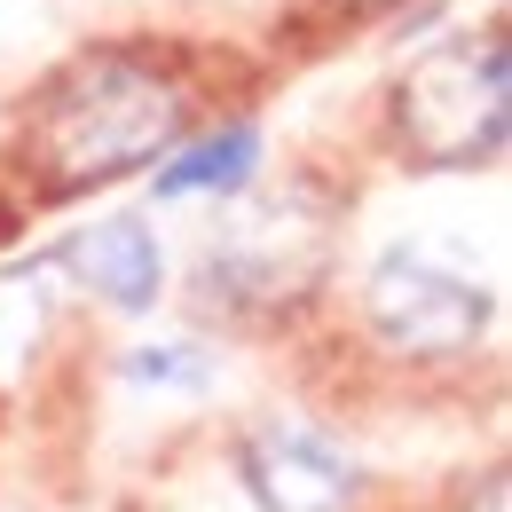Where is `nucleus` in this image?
Instances as JSON below:
<instances>
[{
	"label": "nucleus",
	"mask_w": 512,
	"mask_h": 512,
	"mask_svg": "<svg viewBox=\"0 0 512 512\" xmlns=\"http://www.w3.org/2000/svg\"><path fill=\"white\" fill-rule=\"evenodd\" d=\"M95 292V300H111V308H158V284H166V253H158V237H150V221H134V213H111V221H95V229H79L64 237V253H56Z\"/></svg>",
	"instance_id": "obj_6"
},
{
	"label": "nucleus",
	"mask_w": 512,
	"mask_h": 512,
	"mask_svg": "<svg viewBox=\"0 0 512 512\" xmlns=\"http://www.w3.org/2000/svg\"><path fill=\"white\" fill-rule=\"evenodd\" d=\"M323 253H331V237L308 205H253L205 253V300L237 308V316H276L323 276Z\"/></svg>",
	"instance_id": "obj_3"
},
{
	"label": "nucleus",
	"mask_w": 512,
	"mask_h": 512,
	"mask_svg": "<svg viewBox=\"0 0 512 512\" xmlns=\"http://www.w3.org/2000/svg\"><path fill=\"white\" fill-rule=\"evenodd\" d=\"M347 16H386V8H402V0H339Z\"/></svg>",
	"instance_id": "obj_10"
},
{
	"label": "nucleus",
	"mask_w": 512,
	"mask_h": 512,
	"mask_svg": "<svg viewBox=\"0 0 512 512\" xmlns=\"http://www.w3.org/2000/svg\"><path fill=\"white\" fill-rule=\"evenodd\" d=\"M237 481L260 512H347L355 505V465L347 449L300 426V418H268L237 442Z\"/></svg>",
	"instance_id": "obj_5"
},
{
	"label": "nucleus",
	"mask_w": 512,
	"mask_h": 512,
	"mask_svg": "<svg viewBox=\"0 0 512 512\" xmlns=\"http://www.w3.org/2000/svg\"><path fill=\"white\" fill-rule=\"evenodd\" d=\"M190 127V87L142 48H87L24 111L16 158L40 197H87L158 166Z\"/></svg>",
	"instance_id": "obj_1"
},
{
	"label": "nucleus",
	"mask_w": 512,
	"mask_h": 512,
	"mask_svg": "<svg viewBox=\"0 0 512 512\" xmlns=\"http://www.w3.org/2000/svg\"><path fill=\"white\" fill-rule=\"evenodd\" d=\"M127 371L134 379H166V386H205V363H197L190 347H142Z\"/></svg>",
	"instance_id": "obj_8"
},
{
	"label": "nucleus",
	"mask_w": 512,
	"mask_h": 512,
	"mask_svg": "<svg viewBox=\"0 0 512 512\" xmlns=\"http://www.w3.org/2000/svg\"><path fill=\"white\" fill-rule=\"evenodd\" d=\"M465 512H505V473H489V481L465 497Z\"/></svg>",
	"instance_id": "obj_9"
},
{
	"label": "nucleus",
	"mask_w": 512,
	"mask_h": 512,
	"mask_svg": "<svg viewBox=\"0 0 512 512\" xmlns=\"http://www.w3.org/2000/svg\"><path fill=\"white\" fill-rule=\"evenodd\" d=\"M363 316L394 355L442 363V355H465L489 331V292L426 253H386L363 284Z\"/></svg>",
	"instance_id": "obj_4"
},
{
	"label": "nucleus",
	"mask_w": 512,
	"mask_h": 512,
	"mask_svg": "<svg viewBox=\"0 0 512 512\" xmlns=\"http://www.w3.org/2000/svg\"><path fill=\"white\" fill-rule=\"evenodd\" d=\"M260 166V127H221L190 142L182 158H166V174H158V197H229L245 190Z\"/></svg>",
	"instance_id": "obj_7"
},
{
	"label": "nucleus",
	"mask_w": 512,
	"mask_h": 512,
	"mask_svg": "<svg viewBox=\"0 0 512 512\" xmlns=\"http://www.w3.org/2000/svg\"><path fill=\"white\" fill-rule=\"evenodd\" d=\"M512 64L505 32H457L394 79V142L426 174H465L505 150Z\"/></svg>",
	"instance_id": "obj_2"
}]
</instances>
